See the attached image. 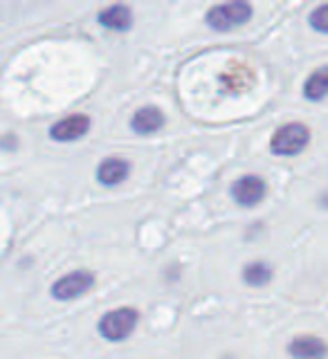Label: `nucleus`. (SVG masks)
Returning a JSON list of instances; mask_svg holds the SVG:
<instances>
[{
	"label": "nucleus",
	"instance_id": "11",
	"mask_svg": "<svg viewBox=\"0 0 328 359\" xmlns=\"http://www.w3.org/2000/svg\"><path fill=\"white\" fill-rule=\"evenodd\" d=\"M303 97L308 101H324L328 97V65L317 67L303 81Z\"/></svg>",
	"mask_w": 328,
	"mask_h": 359
},
{
	"label": "nucleus",
	"instance_id": "3",
	"mask_svg": "<svg viewBox=\"0 0 328 359\" xmlns=\"http://www.w3.org/2000/svg\"><path fill=\"white\" fill-rule=\"evenodd\" d=\"M308 142H310V130L303 123L292 121V123H284V126L273 133V137H270V151L279 157H295L306 151Z\"/></svg>",
	"mask_w": 328,
	"mask_h": 359
},
{
	"label": "nucleus",
	"instance_id": "14",
	"mask_svg": "<svg viewBox=\"0 0 328 359\" xmlns=\"http://www.w3.org/2000/svg\"><path fill=\"white\" fill-rule=\"evenodd\" d=\"M16 146H18V140L14 137V135L0 137V149H5V151H16Z\"/></svg>",
	"mask_w": 328,
	"mask_h": 359
},
{
	"label": "nucleus",
	"instance_id": "4",
	"mask_svg": "<svg viewBox=\"0 0 328 359\" xmlns=\"http://www.w3.org/2000/svg\"><path fill=\"white\" fill-rule=\"evenodd\" d=\"M93 285H95V274L90 269H74V272L63 274L61 278L54 280L50 294L56 301H74L93 290Z\"/></svg>",
	"mask_w": 328,
	"mask_h": 359
},
{
	"label": "nucleus",
	"instance_id": "10",
	"mask_svg": "<svg viewBox=\"0 0 328 359\" xmlns=\"http://www.w3.org/2000/svg\"><path fill=\"white\" fill-rule=\"evenodd\" d=\"M164 112L157 106H142L133 112L131 128L138 135H153L164 126Z\"/></svg>",
	"mask_w": 328,
	"mask_h": 359
},
{
	"label": "nucleus",
	"instance_id": "7",
	"mask_svg": "<svg viewBox=\"0 0 328 359\" xmlns=\"http://www.w3.org/2000/svg\"><path fill=\"white\" fill-rule=\"evenodd\" d=\"M129 175H131V162L124 160V157H106V160L99 162L95 171V177L101 187H117Z\"/></svg>",
	"mask_w": 328,
	"mask_h": 359
},
{
	"label": "nucleus",
	"instance_id": "6",
	"mask_svg": "<svg viewBox=\"0 0 328 359\" xmlns=\"http://www.w3.org/2000/svg\"><path fill=\"white\" fill-rule=\"evenodd\" d=\"M88 130H90V117L88 115H70V117H63L54 123V126L50 128V137L54 142L67 144V142L81 140L84 135H88Z\"/></svg>",
	"mask_w": 328,
	"mask_h": 359
},
{
	"label": "nucleus",
	"instance_id": "2",
	"mask_svg": "<svg viewBox=\"0 0 328 359\" xmlns=\"http://www.w3.org/2000/svg\"><path fill=\"white\" fill-rule=\"evenodd\" d=\"M140 321V312L135 308H115L108 310L104 317L99 319L97 330L99 334L104 337L106 341H124L135 332Z\"/></svg>",
	"mask_w": 328,
	"mask_h": 359
},
{
	"label": "nucleus",
	"instance_id": "13",
	"mask_svg": "<svg viewBox=\"0 0 328 359\" xmlns=\"http://www.w3.org/2000/svg\"><path fill=\"white\" fill-rule=\"evenodd\" d=\"M310 22V27L315 32H320V34H328V3L320 5V7H315L313 9V14L308 18Z\"/></svg>",
	"mask_w": 328,
	"mask_h": 359
},
{
	"label": "nucleus",
	"instance_id": "1",
	"mask_svg": "<svg viewBox=\"0 0 328 359\" xmlns=\"http://www.w3.org/2000/svg\"><path fill=\"white\" fill-rule=\"evenodd\" d=\"M254 9L245 0H230V3H218L209 7L205 14V25L211 32H234L250 22Z\"/></svg>",
	"mask_w": 328,
	"mask_h": 359
},
{
	"label": "nucleus",
	"instance_id": "5",
	"mask_svg": "<svg viewBox=\"0 0 328 359\" xmlns=\"http://www.w3.org/2000/svg\"><path fill=\"white\" fill-rule=\"evenodd\" d=\"M268 194V184L261 175H241L239 180H234V184L230 187V198L236 202L239 207L252 209L261 202Z\"/></svg>",
	"mask_w": 328,
	"mask_h": 359
},
{
	"label": "nucleus",
	"instance_id": "12",
	"mask_svg": "<svg viewBox=\"0 0 328 359\" xmlns=\"http://www.w3.org/2000/svg\"><path fill=\"white\" fill-rule=\"evenodd\" d=\"M243 280L250 287H263L273 280V265L263 261H252L243 267Z\"/></svg>",
	"mask_w": 328,
	"mask_h": 359
},
{
	"label": "nucleus",
	"instance_id": "8",
	"mask_svg": "<svg viewBox=\"0 0 328 359\" xmlns=\"http://www.w3.org/2000/svg\"><path fill=\"white\" fill-rule=\"evenodd\" d=\"M288 353L292 359H326L328 344L324 339H320V337L301 334L288 344Z\"/></svg>",
	"mask_w": 328,
	"mask_h": 359
},
{
	"label": "nucleus",
	"instance_id": "9",
	"mask_svg": "<svg viewBox=\"0 0 328 359\" xmlns=\"http://www.w3.org/2000/svg\"><path fill=\"white\" fill-rule=\"evenodd\" d=\"M97 22L108 32H129V29H133L135 18H133V11L129 9V5L117 3V5L101 9L97 16Z\"/></svg>",
	"mask_w": 328,
	"mask_h": 359
}]
</instances>
